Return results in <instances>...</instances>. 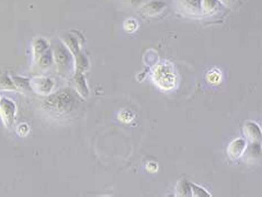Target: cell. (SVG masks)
I'll use <instances>...</instances> for the list:
<instances>
[{
	"label": "cell",
	"mask_w": 262,
	"mask_h": 197,
	"mask_svg": "<svg viewBox=\"0 0 262 197\" xmlns=\"http://www.w3.org/2000/svg\"><path fill=\"white\" fill-rule=\"evenodd\" d=\"M28 131H30V129H28L27 124H20L17 127V133L18 135H20V137H25V135H27Z\"/></svg>",
	"instance_id": "cb8c5ba5"
},
{
	"label": "cell",
	"mask_w": 262,
	"mask_h": 197,
	"mask_svg": "<svg viewBox=\"0 0 262 197\" xmlns=\"http://www.w3.org/2000/svg\"><path fill=\"white\" fill-rule=\"evenodd\" d=\"M61 40H62L63 44L67 47L68 50L71 52V54L76 55L77 53L80 52L79 41H78V39L72 33H63V34L61 35Z\"/></svg>",
	"instance_id": "9c48e42d"
},
{
	"label": "cell",
	"mask_w": 262,
	"mask_h": 197,
	"mask_svg": "<svg viewBox=\"0 0 262 197\" xmlns=\"http://www.w3.org/2000/svg\"><path fill=\"white\" fill-rule=\"evenodd\" d=\"M146 170L151 172V174H153V172L158 170V165L155 162H149L146 165Z\"/></svg>",
	"instance_id": "d4e9b609"
},
{
	"label": "cell",
	"mask_w": 262,
	"mask_h": 197,
	"mask_svg": "<svg viewBox=\"0 0 262 197\" xmlns=\"http://www.w3.org/2000/svg\"><path fill=\"white\" fill-rule=\"evenodd\" d=\"M189 185H190L191 196H194V197H204V196L210 197L211 196L210 193H208L206 190H204V188L197 186V185L191 184V183H189Z\"/></svg>",
	"instance_id": "ffe728a7"
},
{
	"label": "cell",
	"mask_w": 262,
	"mask_h": 197,
	"mask_svg": "<svg viewBox=\"0 0 262 197\" xmlns=\"http://www.w3.org/2000/svg\"><path fill=\"white\" fill-rule=\"evenodd\" d=\"M53 59L56 63L58 71L63 76H69L72 70V56L63 43L55 44L53 48Z\"/></svg>",
	"instance_id": "3957f363"
},
{
	"label": "cell",
	"mask_w": 262,
	"mask_h": 197,
	"mask_svg": "<svg viewBox=\"0 0 262 197\" xmlns=\"http://www.w3.org/2000/svg\"><path fill=\"white\" fill-rule=\"evenodd\" d=\"M243 154H245V159H247L248 161L256 162L257 160L260 159V157H261L260 143L257 141V142H252L251 145L247 146Z\"/></svg>",
	"instance_id": "8fae6325"
},
{
	"label": "cell",
	"mask_w": 262,
	"mask_h": 197,
	"mask_svg": "<svg viewBox=\"0 0 262 197\" xmlns=\"http://www.w3.org/2000/svg\"><path fill=\"white\" fill-rule=\"evenodd\" d=\"M222 80V72H220L218 69H212V70L208 71L206 73V81L212 85H218Z\"/></svg>",
	"instance_id": "ac0fdd59"
},
{
	"label": "cell",
	"mask_w": 262,
	"mask_h": 197,
	"mask_svg": "<svg viewBox=\"0 0 262 197\" xmlns=\"http://www.w3.org/2000/svg\"><path fill=\"white\" fill-rule=\"evenodd\" d=\"M248 143L244 139H236L227 148V154L232 160H237L242 157Z\"/></svg>",
	"instance_id": "52a82bcc"
},
{
	"label": "cell",
	"mask_w": 262,
	"mask_h": 197,
	"mask_svg": "<svg viewBox=\"0 0 262 197\" xmlns=\"http://www.w3.org/2000/svg\"><path fill=\"white\" fill-rule=\"evenodd\" d=\"M243 133L249 141L257 142L261 139V129L259 124H257L256 122L248 121L244 124Z\"/></svg>",
	"instance_id": "ba28073f"
},
{
	"label": "cell",
	"mask_w": 262,
	"mask_h": 197,
	"mask_svg": "<svg viewBox=\"0 0 262 197\" xmlns=\"http://www.w3.org/2000/svg\"><path fill=\"white\" fill-rule=\"evenodd\" d=\"M186 11L197 15L202 13V0H179Z\"/></svg>",
	"instance_id": "5bb4252c"
},
{
	"label": "cell",
	"mask_w": 262,
	"mask_h": 197,
	"mask_svg": "<svg viewBox=\"0 0 262 197\" xmlns=\"http://www.w3.org/2000/svg\"><path fill=\"white\" fill-rule=\"evenodd\" d=\"M73 83H75L78 94H79L81 97L87 98L89 96V89H88L87 83H86L84 73L76 72L75 77H73Z\"/></svg>",
	"instance_id": "30bf717a"
},
{
	"label": "cell",
	"mask_w": 262,
	"mask_h": 197,
	"mask_svg": "<svg viewBox=\"0 0 262 197\" xmlns=\"http://www.w3.org/2000/svg\"><path fill=\"white\" fill-rule=\"evenodd\" d=\"M123 27H124V30L129 33H134L135 31L137 30L138 27V23L137 20L135 18H128L123 24Z\"/></svg>",
	"instance_id": "44dd1931"
},
{
	"label": "cell",
	"mask_w": 262,
	"mask_h": 197,
	"mask_svg": "<svg viewBox=\"0 0 262 197\" xmlns=\"http://www.w3.org/2000/svg\"><path fill=\"white\" fill-rule=\"evenodd\" d=\"M175 195L177 196H191L190 185L186 179H181L175 186Z\"/></svg>",
	"instance_id": "e0dca14e"
},
{
	"label": "cell",
	"mask_w": 262,
	"mask_h": 197,
	"mask_svg": "<svg viewBox=\"0 0 262 197\" xmlns=\"http://www.w3.org/2000/svg\"><path fill=\"white\" fill-rule=\"evenodd\" d=\"M118 118H120V121L124 123H130L134 118V114L128 109H124L118 114Z\"/></svg>",
	"instance_id": "7402d4cb"
},
{
	"label": "cell",
	"mask_w": 262,
	"mask_h": 197,
	"mask_svg": "<svg viewBox=\"0 0 262 197\" xmlns=\"http://www.w3.org/2000/svg\"><path fill=\"white\" fill-rule=\"evenodd\" d=\"M13 83H14V85L16 86V87L19 88V89H22V90H30V89H32L30 80L26 79V78L15 76V77H13Z\"/></svg>",
	"instance_id": "d6986e66"
},
{
	"label": "cell",
	"mask_w": 262,
	"mask_h": 197,
	"mask_svg": "<svg viewBox=\"0 0 262 197\" xmlns=\"http://www.w3.org/2000/svg\"><path fill=\"white\" fill-rule=\"evenodd\" d=\"M0 86L6 89H15V85L13 83V80H11L8 76H3L0 78Z\"/></svg>",
	"instance_id": "603a6c76"
},
{
	"label": "cell",
	"mask_w": 262,
	"mask_h": 197,
	"mask_svg": "<svg viewBox=\"0 0 262 197\" xmlns=\"http://www.w3.org/2000/svg\"><path fill=\"white\" fill-rule=\"evenodd\" d=\"M0 115L1 120L7 127L14 124L16 115V105L15 102L8 98H0Z\"/></svg>",
	"instance_id": "277c9868"
},
{
	"label": "cell",
	"mask_w": 262,
	"mask_h": 197,
	"mask_svg": "<svg viewBox=\"0 0 262 197\" xmlns=\"http://www.w3.org/2000/svg\"><path fill=\"white\" fill-rule=\"evenodd\" d=\"M79 106V99L71 89H61L48 96L43 102L45 112L51 114L52 116L62 117L71 114Z\"/></svg>",
	"instance_id": "6da1fadb"
},
{
	"label": "cell",
	"mask_w": 262,
	"mask_h": 197,
	"mask_svg": "<svg viewBox=\"0 0 262 197\" xmlns=\"http://www.w3.org/2000/svg\"><path fill=\"white\" fill-rule=\"evenodd\" d=\"M36 61H38V67L41 70H47V69H50L53 65V62H54L52 51H45Z\"/></svg>",
	"instance_id": "2e32d148"
},
{
	"label": "cell",
	"mask_w": 262,
	"mask_h": 197,
	"mask_svg": "<svg viewBox=\"0 0 262 197\" xmlns=\"http://www.w3.org/2000/svg\"><path fill=\"white\" fill-rule=\"evenodd\" d=\"M89 69V60L83 52L77 53L75 55V70L76 72L84 73Z\"/></svg>",
	"instance_id": "9a60e30c"
},
{
	"label": "cell",
	"mask_w": 262,
	"mask_h": 197,
	"mask_svg": "<svg viewBox=\"0 0 262 197\" xmlns=\"http://www.w3.org/2000/svg\"><path fill=\"white\" fill-rule=\"evenodd\" d=\"M222 8L219 0H202V13L205 15H213L218 13Z\"/></svg>",
	"instance_id": "7c38bea8"
},
{
	"label": "cell",
	"mask_w": 262,
	"mask_h": 197,
	"mask_svg": "<svg viewBox=\"0 0 262 197\" xmlns=\"http://www.w3.org/2000/svg\"><path fill=\"white\" fill-rule=\"evenodd\" d=\"M152 80L162 90H173L177 86V73L174 65L166 61L158 63L152 71Z\"/></svg>",
	"instance_id": "7a4b0ae2"
},
{
	"label": "cell",
	"mask_w": 262,
	"mask_h": 197,
	"mask_svg": "<svg viewBox=\"0 0 262 197\" xmlns=\"http://www.w3.org/2000/svg\"><path fill=\"white\" fill-rule=\"evenodd\" d=\"M31 88L34 90L35 93L42 94V95H47L50 94L53 88H54V81L51 78L38 76L34 77L32 80H30Z\"/></svg>",
	"instance_id": "5b68a950"
},
{
	"label": "cell",
	"mask_w": 262,
	"mask_h": 197,
	"mask_svg": "<svg viewBox=\"0 0 262 197\" xmlns=\"http://www.w3.org/2000/svg\"><path fill=\"white\" fill-rule=\"evenodd\" d=\"M47 50H48V43L45 39L36 38L34 39V41H33V55H34L35 61Z\"/></svg>",
	"instance_id": "4fadbf2b"
},
{
	"label": "cell",
	"mask_w": 262,
	"mask_h": 197,
	"mask_svg": "<svg viewBox=\"0 0 262 197\" xmlns=\"http://www.w3.org/2000/svg\"><path fill=\"white\" fill-rule=\"evenodd\" d=\"M220 3H224V5H228L231 2V0H219Z\"/></svg>",
	"instance_id": "484cf974"
},
{
	"label": "cell",
	"mask_w": 262,
	"mask_h": 197,
	"mask_svg": "<svg viewBox=\"0 0 262 197\" xmlns=\"http://www.w3.org/2000/svg\"><path fill=\"white\" fill-rule=\"evenodd\" d=\"M166 8L167 2L163 0H151L141 7V14L145 17H154V16L161 14Z\"/></svg>",
	"instance_id": "8992f818"
}]
</instances>
